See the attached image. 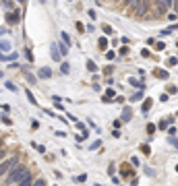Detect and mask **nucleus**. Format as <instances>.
I'll return each mask as SVG.
<instances>
[{"instance_id":"46","label":"nucleus","mask_w":178,"mask_h":186,"mask_svg":"<svg viewBox=\"0 0 178 186\" xmlns=\"http://www.w3.org/2000/svg\"><path fill=\"white\" fill-rule=\"evenodd\" d=\"M168 141L172 143V147H176V137H168Z\"/></svg>"},{"instance_id":"11","label":"nucleus","mask_w":178,"mask_h":186,"mask_svg":"<svg viewBox=\"0 0 178 186\" xmlns=\"http://www.w3.org/2000/svg\"><path fill=\"white\" fill-rule=\"evenodd\" d=\"M60 37H62V44H64V46L71 48V44H73V42H71V35H68L66 31H62V33H60Z\"/></svg>"},{"instance_id":"44","label":"nucleus","mask_w":178,"mask_h":186,"mask_svg":"<svg viewBox=\"0 0 178 186\" xmlns=\"http://www.w3.org/2000/svg\"><path fill=\"white\" fill-rule=\"evenodd\" d=\"M25 56H27V60H33V54H31L29 50H25Z\"/></svg>"},{"instance_id":"30","label":"nucleus","mask_w":178,"mask_h":186,"mask_svg":"<svg viewBox=\"0 0 178 186\" xmlns=\"http://www.w3.org/2000/svg\"><path fill=\"white\" fill-rule=\"evenodd\" d=\"M168 19H170L172 23H176V12H174V10H172V12H168Z\"/></svg>"},{"instance_id":"34","label":"nucleus","mask_w":178,"mask_h":186,"mask_svg":"<svg viewBox=\"0 0 178 186\" xmlns=\"http://www.w3.org/2000/svg\"><path fill=\"white\" fill-rule=\"evenodd\" d=\"M141 151H143L145 155H149V153H151V151H149V145H141Z\"/></svg>"},{"instance_id":"37","label":"nucleus","mask_w":178,"mask_h":186,"mask_svg":"<svg viewBox=\"0 0 178 186\" xmlns=\"http://www.w3.org/2000/svg\"><path fill=\"white\" fill-rule=\"evenodd\" d=\"M127 54H129V48L122 46V48H120V56H127Z\"/></svg>"},{"instance_id":"36","label":"nucleus","mask_w":178,"mask_h":186,"mask_svg":"<svg viewBox=\"0 0 178 186\" xmlns=\"http://www.w3.org/2000/svg\"><path fill=\"white\" fill-rule=\"evenodd\" d=\"M104 72H106V75H112V72H114V66H106Z\"/></svg>"},{"instance_id":"18","label":"nucleus","mask_w":178,"mask_h":186,"mask_svg":"<svg viewBox=\"0 0 178 186\" xmlns=\"http://www.w3.org/2000/svg\"><path fill=\"white\" fill-rule=\"evenodd\" d=\"M97 46L102 48V50H108V40H106V37H99V42H97Z\"/></svg>"},{"instance_id":"20","label":"nucleus","mask_w":178,"mask_h":186,"mask_svg":"<svg viewBox=\"0 0 178 186\" xmlns=\"http://www.w3.org/2000/svg\"><path fill=\"white\" fill-rule=\"evenodd\" d=\"M155 130H157V126L149 122V124H147V133H149V137H153V133H155Z\"/></svg>"},{"instance_id":"14","label":"nucleus","mask_w":178,"mask_h":186,"mask_svg":"<svg viewBox=\"0 0 178 186\" xmlns=\"http://www.w3.org/2000/svg\"><path fill=\"white\" fill-rule=\"evenodd\" d=\"M25 95H27V99H29V103H33V105H38V99H35V95H33V93L29 91V89L25 91Z\"/></svg>"},{"instance_id":"2","label":"nucleus","mask_w":178,"mask_h":186,"mask_svg":"<svg viewBox=\"0 0 178 186\" xmlns=\"http://www.w3.org/2000/svg\"><path fill=\"white\" fill-rule=\"evenodd\" d=\"M17 163H19V155H10V157H6V159H2V161H0V178H2L4 174H8Z\"/></svg>"},{"instance_id":"15","label":"nucleus","mask_w":178,"mask_h":186,"mask_svg":"<svg viewBox=\"0 0 178 186\" xmlns=\"http://www.w3.org/2000/svg\"><path fill=\"white\" fill-rule=\"evenodd\" d=\"M87 70L89 72H97V64L93 60H87Z\"/></svg>"},{"instance_id":"31","label":"nucleus","mask_w":178,"mask_h":186,"mask_svg":"<svg viewBox=\"0 0 178 186\" xmlns=\"http://www.w3.org/2000/svg\"><path fill=\"white\" fill-rule=\"evenodd\" d=\"M170 33H174V25H172L170 29H164V31H162V35H170Z\"/></svg>"},{"instance_id":"1","label":"nucleus","mask_w":178,"mask_h":186,"mask_svg":"<svg viewBox=\"0 0 178 186\" xmlns=\"http://www.w3.org/2000/svg\"><path fill=\"white\" fill-rule=\"evenodd\" d=\"M25 172H27V168H23L21 163H17L8 174H6V186H10V184H17L23 176H25Z\"/></svg>"},{"instance_id":"6","label":"nucleus","mask_w":178,"mask_h":186,"mask_svg":"<svg viewBox=\"0 0 178 186\" xmlns=\"http://www.w3.org/2000/svg\"><path fill=\"white\" fill-rule=\"evenodd\" d=\"M31 184H33V174L27 170V172H25V176L17 182V186H31Z\"/></svg>"},{"instance_id":"29","label":"nucleus","mask_w":178,"mask_h":186,"mask_svg":"<svg viewBox=\"0 0 178 186\" xmlns=\"http://www.w3.org/2000/svg\"><path fill=\"white\" fill-rule=\"evenodd\" d=\"M87 180V174H79L77 178H75V182H85Z\"/></svg>"},{"instance_id":"43","label":"nucleus","mask_w":178,"mask_h":186,"mask_svg":"<svg viewBox=\"0 0 178 186\" xmlns=\"http://www.w3.org/2000/svg\"><path fill=\"white\" fill-rule=\"evenodd\" d=\"M141 54H143V56H145V58H147V56H149V54H151V52H149V50H147V48H143V50H141Z\"/></svg>"},{"instance_id":"5","label":"nucleus","mask_w":178,"mask_h":186,"mask_svg":"<svg viewBox=\"0 0 178 186\" xmlns=\"http://www.w3.org/2000/svg\"><path fill=\"white\" fill-rule=\"evenodd\" d=\"M4 19H6V23H8V25H17V23L21 21V10H19V8H15V10H10Z\"/></svg>"},{"instance_id":"25","label":"nucleus","mask_w":178,"mask_h":186,"mask_svg":"<svg viewBox=\"0 0 178 186\" xmlns=\"http://www.w3.org/2000/svg\"><path fill=\"white\" fill-rule=\"evenodd\" d=\"M122 168H124V170H122V174H124L127 178H129V176H133V170H131L129 165H122Z\"/></svg>"},{"instance_id":"41","label":"nucleus","mask_w":178,"mask_h":186,"mask_svg":"<svg viewBox=\"0 0 178 186\" xmlns=\"http://www.w3.org/2000/svg\"><path fill=\"white\" fill-rule=\"evenodd\" d=\"M168 135H170V137H176V126H172V128L168 130Z\"/></svg>"},{"instance_id":"27","label":"nucleus","mask_w":178,"mask_h":186,"mask_svg":"<svg viewBox=\"0 0 178 186\" xmlns=\"http://www.w3.org/2000/svg\"><path fill=\"white\" fill-rule=\"evenodd\" d=\"M31 186H46V180L44 178H38V180H33V184Z\"/></svg>"},{"instance_id":"19","label":"nucleus","mask_w":178,"mask_h":186,"mask_svg":"<svg viewBox=\"0 0 178 186\" xmlns=\"http://www.w3.org/2000/svg\"><path fill=\"white\" fill-rule=\"evenodd\" d=\"M60 70H62V75H68V72H71V64H66V62H62V66H60Z\"/></svg>"},{"instance_id":"3","label":"nucleus","mask_w":178,"mask_h":186,"mask_svg":"<svg viewBox=\"0 0 178 186\" xmlns=\"http://www.w3.org/2000/svg\"><path fill=\"white\" fill-rule=\"evenodd\" d=\"M131 8L135 10V15L137 17H145L147 12H149V8H151V2H131Z\"/></svg>"},{"instance_id":"39","label":"nucleus","mask_w":178,"mask_h":186,"mask_svg":"<svg viewBox=\"0 0 178 186\" xmlns=\"http://www.w3.org/2000/svg\"><path fill=\"white\" fill-rule=\"evenodd\" d=\"M106 58H108V60H114V58H116V54H114V52H108V54H106Z\"/></svg>"},{"instance_id":"32","label":"nucleus","mask_w":178,"mask_h":186,"mask_svg":"<svg viewBox=\"0 0 178 186\" xmlns=\"http://www.w3.org/2000/svg\"><path fill=\"white\" fill-rule=\"evenodd\" d=\"M2 122H4V124H6V126H10V124H13V120H10V118H8V116H2Z\"/></svg>"},{"instance_id":"9","label":"nucleus","mask_w":178,"mask_h":186,"mask_svg":"<svg viewBox=\"0 0 178 186\" xmlns=\"http://www.w3.org/2000/svg\"><path fill=\"white\" fill-rule=\"evenodd\" d=\"M38 77H40V79H50V77H52V70H50V68H40V70H38Z\"/></svg>"},{"instance_id":"21","label":"nucleus","mask_w":178,"mask_h":186,"mask_svg":"<svg viewBox=\"0 0 178 186\" xmlns=\"http://www.w3.org/2000/svg\"><path fill=\"white\" fill-rule=\"evenodd\" d=\"M31 145H33V149H35L38 153H46V147H44V145H38V143H31Z\"/></svg>"},{"instance_id":"40","label":"nucleus","mask_w":178,"mask_h":186,"mask_svg":"<svg viewBox=\"0 0 178 186\" xmlns=\"http://www.w3.org/2000/svg\"><path fill=\"white\" fill-rule=\"evenodd\" d=\"M168 66H176V58H174V56L168 60Z\"/></svg>"},{"instance_id":"47","label":"nucleus","mask_w":178,"mask_h":186,"mask_svg":"<svg viewBox=\"0 0 178 186\" xmlns=\"http://www.w3.org/2000/svg\"><path fill=\"white\" fill-rule=\"evenodd\" d=\"M131 163H133V165H137V168H139V159H137V157H131Z\"/></svg>"},{"instance_id":"42","label":"nucleus","mask_w":178,"mask_h":186,"mask_svg":"<svg viewBox=\"0 0 178 186\" xmlns=\"http://www.w3.org/2000/svg\"><path fill=\"white\" fill-rule=\"evenodd\" d=\"M112 137H114V139H120V137H122V133H120V130H114V133H112Z\"/></svg>"},{"instance_id":"48","label":"nucleus","mask_w":178,"mask_h":186,"mask_svg":"<svg viewBox=\"0 0 178 186\" xmlns=\"http://www.w3.org/2000/svg\"><path fill=\"white\" fill-rule=\"evenodd\" d=\"M4 33H6V29H4V27H0V35H4Z\"/></svg>"},{"instance_id":"24","label":"nucleus","mask_w":178,"mask_h":186,"mask_svg":"<svg viewBox=\"0 0 178 186\" xmlns=\"http://www.w3.org/2000/svg\"><path fill=\"white\" fill-rule=\"evenodd\" d=\"M4 85H6V89H8V91H17V85H15V83H10V81H6Z\"/></svg>"},{"instance_id":"8","label":"nucleus","mask_w":178,"mask_h":186,"mask_svg":"<svg viewBox=\"0 0 178 186\" xmlns=\"http://www.w3.org/2000/svg\"><path fill=\"white\" fill-rule=\"evenodd\" d=\"M56 50H58V54H60V58H62V56H66V54H68V50H71V48L64 46V44L60 42V44H56Z\"/></svg>"},{"instance_id":"49","label":"nucleus","mask_w":178,"mask_h":186,"mask_svg":"<svg viewBox=\"0 0 178 186\" xmlns=\"http://www.w3.org/2000/svg\"><path fill=\"white\" fill-rule=\"evenodd\" d=\"M2 147H4V139H0V149H2Z\"/></svg>"},{"instance_id":"38","label":"nucleus","mask_w":178,"mask_h":186,"mask_svg":"<svg viewBox=\"0 0 178 186\" xmlns=\"http://www.w3.org/2000/svg\"><path fill=\"white\" fill-rule=\"evenodd\" d=\"M104 31H106V33H108V35H110V33H112V31H114V29H112V27H110V25H104Z\"/></svg>"},{"instance_id":"13","label":"nucleus","mask_w":178,"mask_h":186,"mask_svg":"<svg viewBox=\"0 0 178 186\" xmlns=\"http://www.w3.org/2000/svg\"><path fill=\"white\" fill-rule=\"evenodd\" d=\"M153 75H155L157 79H168V77H170V72H168V70H162V68H160V70H155Z\"/></svg>"},{"instance_id":"22","label":"nucleus","mask_w":178,"mask_h":186,"mask_svg":"<svg viewBox=\"0 0 178 186\" xmlns=\"http://www.w3.org/2000/svg\"><path fill=\"white\" fill-rule=\"evenodd\" d=\"M21 68H23V66H21ZM23 72H25V77H27V81H29V83H35V77H33V75H29V72H27V68H23Z\"/></svg>"},{"instance_id":"28","label":"nucleus","mask_w":178,"mask_h":186,"mask_svg":"<svg viewBox=\"0 0 178 186\" xmlns=\"http://www.w3.org/2000/svg\"><path fill=\"white\" fill-rule=\"evenodd\" d=\"M141 97H143V91H137V93L133 95V97H131V101H139Z\"/></svg>"},{"instance_id":"7","label":"nucleus","mask_w":178,"mask_h":186,"mask_svg":"<svg viewBox=\"0 0 178 186\" xmlns=\"http://www.w3.org/2000/svg\"><path fill=\"white\" fill-rule=\"evenodd\" d=\"M129 83L133 85L135 89H139V91H143V89H145V85H143V81H137L135 77H131V79H129Z\"/></svg>"},{"instance_id":"45","label":"nucleus","mask_w":178,"mask_h":186,"mask_svg":"<svg viewBox=\"0 0 178 186\" xmlns=\"http://www.w3.org/2000/svg\"><path fill=\"white\" fill-rule=\"evenodd\" d=\"M166 122H168V124H174V122H176V118H174V116H170V118H166Z\"/></svg>"},{"instance_id":"33","label":"nucleus","mask_w":178,"mask_h":186,"mask_svg":"<svg viewBox=\"0 0 178 186\" xmlns=\"http://www.w3.org/2000/svg\"><path fill=\"white\" fill-rule=\"evenodd\" d=\"M99 145H102V141H93V143H91V145H89V149H97V147H99Z\"/></svg>"},{"instance_id":"26","label":"nucleus","mask_w":178,"mask_h":186,"mask_svg":"<svg viewBox=\"0 0 178 186\" xmlns=\"http://www.w3.org/2000/svg\"><path fill=\"white\" fill-rule=\"evenodd\" d=\"M87 137H89V130H83L81 135H77V141H85Z\"/></svg>"},{"instance_id":"16","label":"nucleus","mask_w":178,"mask_h":186,"mask_svg":"<svg viewBox=\"0 0 178 186\" xmlns=\"http://www.w3.org/2000/svg\"><path fill=\"white\" fill-rule=\"evenodd\" d=\"M122 120H124V122L131 120V108H124V110H122Z\"/></svg>"},{"instance_id":"4","label":"nucleus","mask_w":178,"mask_h":186,"mask_svg":"<svg viewBox=\"0 0 178 186\" xmlns=\"http://www.w3.org/2000/svg\"><path fill=\"white\" fill-rule=\"evenodd\" d=\"M153 6H155V12H157V15H164V12H168L170 8H174V2H170V0H160V2H153Z\"/></svg>"},{"instance_id":"23","label":"nucleus","mask_w":178,"mask_h":186,"mask_svg":"<svg viewBox=\"0 0 178 186\" xmlns=\"http://www.w3.org/2000/svg\"><path fill=\"white\" fill-rule=\"evenodd\" d=\"M151 101H153V99H145V103H143V108H141V110H143V112H149V108H151Z\"/></svg>"},{"instance_id":"35","label":"nucleus","mask_w":178,"mask_h":186,"mask_svg":"<svg viewBox=\"0 0 178 186\" xmlns=\"http://www.w3.org/2000/svg\"><path fill=\"white\" fill-rule=\"evenodd\" d=\"M6 157H8V155H6V149L2 147V149H0V161H2V159H6Z\"/></svg>"},{"instance_id":"12","label":"nucleus","mask_w":178,"mask_h":186,"mask_svg":"<svg viewBox=\"0 0 178 186\" xmlns=\"http://www.w3.org/2000/svg\"><path fill=\"white\" fill-rule=\"evenodd\" d=\"M10 42H8V40H2V42H0V52H2V50H4V52H10Z\"/></svg>"},{"instance_id":"10","label":"nucleus","mask_w":178,"mask_h":186,"mask_svg":"<svg viewBox=\"0 0 178 186\" xmlns=\"http://www.w3.org/2000/svg\"><path fill=\"white\" fill-rule=\"evenodd\" d=\"M0 6H2L4 10H15V8H17L13 0H4V2H0Z\"/></svg>"},{"instance_id":"17","label":"nucleus","mask_w":178,"mask_h":186,"mask_svg":"<svg viewBox=\"0 0 178 186\" xmlns=\"http://www.w3.org/2000/svg\"><path fill=\"white\" fill-rule=\"evenodd\" d=\"M50 56H52L54 60H60V54H58V50H56V44L52 46V52H50Z\"/></svg>"}]
</instances>
